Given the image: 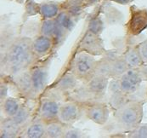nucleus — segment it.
Returning <instances> with one entry per match:
<instances>
[{
    "instance_id": "f257e3e1",
    "label": "nucleus",
    "mask_w": 147,
    "mask_h": 138,
    "mask_svg": "<svg viewBox=\"0 0 147 138\" xmlns=\"http://www.w3.org/2000/svg\"><path fill=\"white\" fill-rule=\"evenodd\" d=\"M32 39L28 37L16 38L3 50L1 67L7 76L10 78L34 66L38 59L32 51Z\"/></svg>"
},
{
    "instance_id": "f03ea898",
    "label": "nucleus",
    "mask_w": 147,
    "mask_h": 138,
    "mask_svg": "<svg viewBox=\"0 0 147 138\" xmlns=\"http://www.w3.org/2000/svg\"><path fill=\"white\" fill-rule=\"evenodd\" d=\"M144 103L140 101H127L115 110L114 118L117 126L126 132L134 130L142 122Z\"/></svg>"
},
{
    "instance_id": "7ed1b4c3",
    "label": "nucleus",
    "mask_w": 147,
    "mask_h": 138,
    "mask_svg": "<svg viewBox=\"0 0 147 138\" xmlns=\"http://www.w3.org/2000/svg\"><path fill=\"white\" fill-rule=\"evenodd\" d=\"M96 66L95 56L86 52L78 51L72 58L70 71L76 75L79 81L87 83L94 75Z\"/></svg>"
},
{
    "instance_id": "20e7f679",
    "label": "nucleus",
    "mask_w": 147,
    "mask_h": 138,
    "mask_svg": "<svg viewBox=\"0 0 147 138\" xmlns=\"http://www.w3.org/2000/svg\"><path fill=\"white\" fill-rule=\"evenodd\" d=\"M78 51H83L94 56H104L106 50L100 35L86 31L79 42Z\"/></svg>"
},
{
    "instance_id": "39448f33",
    "label": "nucleus",
    "mask_w": 147,
    "mask_h": 138,
    "mask_svg": "<svg viewBox=\"0 0 147 138\" xmlns=\"http://www.w3.org/2000/svg\"><path fill=\"white\" fill-rule=\"evenodd\" d=\"M147 29V10L135 6L130 8V17L126 24L127 33L137 36Z\"/></svg>"
},
{
    "instance_id": "423d86ee",
    "label": "nucleus",
    "mask_w": 147,
    "mask_h": 138,
    "mask_svg": "<svg viewBox=\"0 0 147 138\" xmlns=\"http://www.w3.org/2000/svg\"><path fill=\"white\" fill-rule=\"evenodd\" d=\"M83 112V104L69 100L68 101L61 104L59 120L66 125H72L81 118Z\"/></svg>"
},
{
    "instance_id": "0eeeda50",
    "label": "nucleus",
    "mask_w": 147,
    "mask_h": 138,
    "mask_svg": "<svg viewBox=\"0 0 147 138\" xmlns=\"http://www.w3.org/2000/svg\"><path fill=\"white\" fill-rule=\"evenodd\" d=\"M143 80L140 68H128L119 79V82L123 91L130 96L138 90Z\"/></svg>"
},
{
    "instance_id": "6e6552de",
    "label": "nucleus",
    "mask_w": 147,
    "mask_h": 138,
    "mask_svg": "<svg viewBox=\"0 0 147 138\" xmlns=\"http://www.w3.org/2000/svg\"><path fill=\"white\" fill-rule=\"evenodd\" d=\"M31 80L34 99L44 91L49 79V68L46 65L33 66L31 69Z\"/></svg>"
},
{
    "instance_id": "1a4fd4ad",
    "label": "nucleus",
    "mask_w": 147,
    "mask_h": 138,
    "mask_svg": "<svg viewBox=\"0 0 147 138\" xmlns=\"http://www.w3.org/2000/svg\"><path fill=\"white\" fill-rule=\"evenodd\" d=\"M61 104L52 98H44L40 101L38 117L42 119L44 123L59 120V112Z\"/></svg>"
},
{
    "instance_id": "9d476101",
    "label": "nucleus",
    "mask_w": 147,
    "mask_h": 138,
    "mask_svg": "<svg viewBox=\"0 0 147 138\" xmlns=\"http://www.w3.org/2000/svg\"><path fill=\"white\" fill-rule=\"evenodd\" d=\"M85 114L92 122L99 125H104L107 123L110 117V108L103 102L93 101L90 102L86 108Z\"/></svg>"
},
{
    "instance_id": "9b49d317",
    "label": "nucleus",
    "mask_w": 147,
    "mask_h": 138,
    "mask_svg": "<svg viewBox=\"0 0 147 138\" xmlns=\"http://www.w3.org/2000/svg\"><path fill=\"white\" fill-rule=\"evenodd\" d=\"M57 24V34L55 39V45L60 44L71 32L75 26L74 17L66 10H61L55 18Z\"/></svg>"
},
{
    "instance_id": "f8f14e48",
    "label": "nucleus",
    "mask_w": 147,
    "mask_h": 138,
    "mask_svg": "<svg viewBox=\"0 0 147 138\" xmlns=\"http://www.w3.org/2000/svg\"><path fill=\"white\" fill-rule=\"evenodd\" d=\"M10 79L12 80L13 84H15L18 92L23 97L28 99H34L32 87L30 69L21 72V73L10 77Z\"/></svg>"
},
{
    "instance_id": "ddd939ff",
    "label": "nucleus",
    "mask_w": 147,
    "mask_h": 138,
    "mask_svg": "<svg viewBox=\"0 0 147 138\" xmlns=\"http://www.w3.org/2000/svg\"><path fill=\"white\" fill-rule=\"evenodd\" d=\"M108 90H109V103L110 106L114 110H117L128 101L127 100L128 96L123 91L120 86L119 79H110Z\"/></svg>"
},
{
    "instance_id": "4468645a",
    "label": "nucleus",
    "mask_w": 147,
    "mask_h": 138,
    "mask_svg": "<svg viewBox=\"0 0 147 138\" xmlns=\"http://www.w3.org/2000/svg\"><path fill=\"white\" fill-rule=\"evenodd\" d=\"M110 79L107 76L94 74L86 83L89 91L95 100H100L104 97L108 90Z\"/></svg>"
},
{
    "instance_id": "2eb2a0df",
    "label": "nucleus",
    "mask_w": 147,
    "mask_h": 138,
    "mask_svg": "<svg viewBox=\"0 0 147 138\" xmlns=\"http://www.w3.org/2000/svg\"><path fill=\"white\" fill-rule=\"evenodd\" d=\"M110 59V79H120L128 69L127 62L123 55H117L114 51H106Z\"/></svg>"
},
{
    "instance_id": "dca6fc26",
    "label": "nucleus",
    "mask_w": 147,
    "mask_h": 138,
    "mask_svg": "<svg viewBox=\"0 0 147 138\" xmlns=\"http://www.w3.org/2000/svg\"><path fill=\"white\" fill-rule=\"evenodd\" d=\"M78 81L79 79L76 77V75L69 70L55 82V84L52 85V88L57 92L68 95L77 88L78 85Z\"/></svg>"
},
{
    "instance_id": "f3484780",
    "label": "nucleus",
    "mask_w": 147,
    "mask_h": 138,
    "mask_svg": "<svg viewBox=\"0 0 147 138\" xmlns=\"http://www.w3.org/2000/svg\"><path fill=\"white\" fill-rule=\"evenodd\" d=\"M55 46V41L53 39L47 36L39 34L34 39H32V48L37 59L43 58L48 56Z\"/></svg>"
},
{
    "instance_id": "a211bd4d",
    "label": "nucleus",
    "mask_w": 147,
    "mask_h": 138,
    "mask_svg": "<svg viewBox=\"0 0 147 138\" xmlns=\"http://www.w3.org/2000/svg\"><path fill=\"white\" fill-rule=\"evenodd\" d=\"M45 130L46 123L38 117L27 124L25 128L23 137L26 138H44Z\"/></svg>"
},
{
    "instance_id": "6ab92c4d",
    "label": "nucleus",
    "mask_w": 147,
    "mask_h": 138,
    "mask_svg": "<svg viewBox=\"0 0 147 138\" xmlns=\"http://www.w3.org/2000/svg\"><path fill=\"white\" fill-rule=\"evenodd\" d=\"M68 97L70 98V101H74L81 104L93 102L95 101L94 97L89 91L86 83L80 85L78 84L75 90H73L71 93L68 94Z\"/></svg>"
},
{
    "instance_id": "aec40b11",
    "label": "nucleus",
    "mask_w": 147,
    "mask_h": 138,
    "mask_svg": "<svg viewBox=\"0 0 147 138\" xmlns=\"http://www.w3.org/2000/svg\"><path fill=\"white\" fill-rule=\"evenodd\" d=\"M21 129L11 118H5L1 121L0 137L1 138H16L21 134Z\"/></svg>"
},
{
    "instance_id": "412c9836",
    "label": "nucleus",
    "mask_w": 147,
    "mask_h": 138,
    "mask_svg": "<svg viewBox=\"0 0 147 138\" xmlns=\"http://www.w3.org/2000/svg\"><path fill=\"white\" fill-rule=\"evenodd\" d=\"M61 11V4L54 1L43 2L39 6V15L42 19H55Z\"/></svg>"
},
{
    "instance_id": "4be33fe9",
    "label": "nucleus",
    "mask_w": 147,
    "mask_h": 138,
    "mask_svg": "<svg viewBox=\"0 0 147 138\" xmlns=\"http://www.w3.org/2000/svg\"><path fill=\"white\" fill-rule=\"evenodd\" d=\"M123 56L126 61L128 68H140L144 66V62L141 59L137 46L128 47Z\"/></svg>"
},
{
    "instance_id": "5701e85b",
    "label": "nucleus",
    "mask_w": 147,
    "mask_h": 138,
    "mask_svg": "<svg viewBox=\"0 0 147 138\" xmlns=\"http://www.w3.org/2000/svg\"><path fill=\"white\" fill-rule=\"evenodd\" d=\"M21 107V103L18 99L8 97L1 101L2 112L6 118H13Z\"/></svg>"
},
{
    "instance_id": "b1692460",
    "label": "nucleus",
    "mask_w": 147,
    "mask_h": 138,
    "mask_svg": "<svg viewBox=\"0 0 147 138\" xmlns=\"http://www.w3.org/2000/svg\"><path fill=\"white\" fill-rule=\"evenodd\" d=\"M66 124L60 120L52 121L46 124L45 138H63Z\"/></svg>"
},
{
    "instance_id": "393cba45",
    "label": "nucleus",
    "mask_w": 147,
    "mask_h": 138,
    "mask_svg": "<svg viewBox=\"0 0 147 138\" xmlns=\"http://www.w3.org/2000/svg\"><path fill=\"white\" fill-rule=\"evenodd\" d=\"M39 34L55 40L57 34V24L55 19H42L39 27Z\"/></svg>"
},
{
    "instance_id": "a878e982",
    "label": "nucleus",
    "mask_w": 147,
    "mask_h": 138,
    "mask_svg": "<svg viewBox=\"0 0 147 138\" xmlns=\"http://www.w3.org/2000/svg\"><path fill=\"white\" fill-rule=\"evenodd\" d=\"M13 121L21 128H26L27 124L30 123V118H31V110L28 107L25 105H21L20 109L16 113V114L11 118Z\"/></svg>"
},
{
    "instance_id": "bb28decb",
    "label": "nucleus",
    "mask_w": 147,
    "mask_h": 138,
    "mask_svg": "<svg viewBox=\"0 0 147 138\" xmlns=\"http://www.w3.org/2000/svg\"><path fill=\"white\" fill-rule=\"evenodd\" d=\"M104 30V22L100 16H94L89 19L88 25V31L100 35Z\"/></svg>"
},
{
    "instance_id": "cd10ccee",
    "label": "nucleus",
    "mask_w": 147,
    "mask_h": 138,
    "mask_svg": "<svg viewBox=\"0 0 147 138\" xmlns=\"http://www.w3.org/2000/svg\"><path fill=\"white\" fill-rule=\"evenodd\" d=\"M39 6L40 3H36L34 0H26L25 3L24 18L26 19L30 16H33L39 14Z\"/></svg>"
},
{
    "instance_id": "c85d7f7f",
    "label": "nucleus",
    "mask_w": 147,
    "mask_h": 138,
    "mask_svg": "<svg viewBox=\"0 0 147 138\" xmlns=\"http://www.w3.org/2000/svg\"><path fill=\"white\" fill-rule=\"evenodd\" d=\"M66 10L73 17L78 16L82 10V1L81 0H68L66 5Z\"/></svg>"
},
{
    "instance_id": "c756f323",
    "label": "nucleus",
    "mask_w": 147,
    "mask_h": 138,
    "mask_svg": "<svg viewBox=\"0 0 147 138\" xmlns=\"http://www.w3.org/2000/svg\"><path fill=\"white\" fill-rule=\"evenodd\" d=\"M128 137L147 138V124H140L134 130L128 132Z\"/></svg>"
},
{
    "instance_id": "7c9ffc66",
    "label": "nucleus",
    "mask_w": 147,
    "mask_h": 138,
    "mask_svg": "<svg viewBox=\"0 0 147 138\" xmlns=\"http://www.w3.org/2000/svg\"><path fill=\"white\" fill-rule=\"evenodd\" d=\"M83 137L84 134L79 129L74 128L71 125L65 126L63 138H81Z\"/></svg>"
},
{
    "instance_id": "2f4dec72",
    "label": "nucleus",
    "mask_w": 147,
    "mask_h": 138,
    "mask_svg": "<svg viewBox=\"0 0 147 138\" xmlns=\"http://www.w3.org/2000/svg\"><path fill=\"white\" fill-rule=\"evenodd\" d=\"M136 46H137V49L140 52L141 59L144 62V65H147V39L140 43Z\"/></svg>"
},
{
    "instance_id": "473e14b6",
    "label": "nucleus",
    "mask_w": 147,
    "mask_h": 138,
    "mask_svg": "<svg viewBox=\"0 0 147 138\" xmlns=\"http://www.w3.org/2000/svg\"><path fill=\"white\" fill-rule=\"evenodd\" d=\"M8 91H9V89H8V85L5 82H1V88H0V100L1 101H3V100L8 97Z\"/></svg>"
},
{
    "instance_id": "72a5a7b5",
    "label": "nucleus",
    "mask_w": 147,
    "mask_h": 138,
    "mask_svg": "<svg viewBox=\"0 0 147 138\" xmlns=\"http://www.w3.org/2000/svg\"><path fill=\"white\" fill-rule=\"evenodd\" d=\"M114 3H117L118 4H122V5H127L131 3L134 0H111Z\"/></svg>"
},
{
    "instance_id": "f704fd0d",
    "label": "nucleus",
    "mask_w": 147,
    "mask_h": 138,
    "mask_svg": "<svg viewBox=\"0 0 147 138\" xmlns=\"http://www.w3.org/2000/svg\"><path fill=\"white\" fill-rule=\"evenodd\" d=\"M140 71H141V73H142V76H143L144 80H146L147 81V65H144L143 67H140Z\"/></svg>"
},
{
    "instance_id": "c9c22d12",
    "label": "nucleus",
    "mask_w": 147,
    "mask_h": 138,
    "mask_svg": "<svg viewBox=\"0 0 147 138\" xmlns=\"http://www.w3.org/2000/svg\"><path fill=\"white\" fill-rule=\"evenodd\" d=\"M98 0H88V3H96Z\"/></svg>"
},
{
    "instance_id": "e433bc0d",
    "label": "nucleus",
    "mask_w": 147,
    "mask_h": 138,
    "mask_svg": "<svg viewBox=\"0 0 147 138\" xmlns=\"http://www.w3.org/2000/svg\"><path fill=\"white\" fill-rule=\"evenodd\" d=\"M13 1H16V2H17V3H22L24 0H13Z\"/></svg>"
}]
</instances>
